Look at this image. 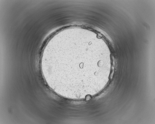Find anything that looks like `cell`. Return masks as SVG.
<instances>
[{
  "label": "cell",
  "mask_w": 155,
  "mask_h": 124,
  "mask_svg": "<svg viewBox=\"0 0 155 124\" xmlns=\"http://www.w3.org/2000/svg\"><path fill=\"white\" fill-rule=\"evenodd\" d=\"M59 48L53 53L48 54L43 60V64L56 81L72 88L90 85L93 78L91 76L96 77L99 74L94 70L92 65L99 64V62H94L95 60L85 54L72 55Z\"/></svg>",
  "instance_id": "1"
}]
</instances>
